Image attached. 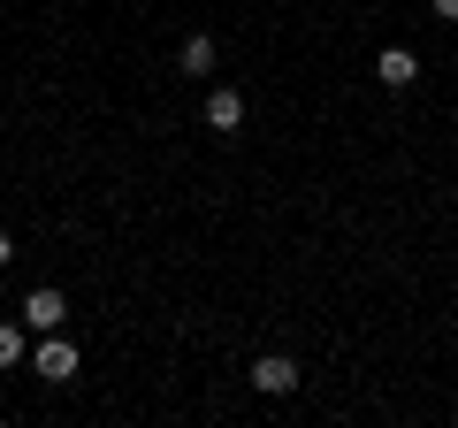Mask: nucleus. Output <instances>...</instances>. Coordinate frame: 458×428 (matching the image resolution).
Listing matches in <instances>:
<instances>
[{
  "mask_svg": "<svg viewBox=\"0 0 458 428\" xmlns=\"http://www.w3.org/2000/svg\"><path fill=\"white\" fill-rule=\"evenodd\" d=\"M176 69H183V77H207V69H214V39L191 31V39H183V54H176Z\"/></svg>",
  "mask_w": 458,
  "mask_h": 428,
  "instance_id": "423d86ee",
  "label": "nucleus"
},
{
  "mask_svg": "<svg viewBox=\"0 0 458 428\" xmlns=\"http://www.w3.org/2000/svg\"><path fill=\"white\" fill-rule=\"evenodd\" d=\"M375 77L390 84V92H405V84L420 77V54H412V47H382V62H375Z\"/></svg>",
  "mask_w": 458,
  "mask_h": 428,
  "instance_id": "39448f33",
  "label": "nucleus"
},
{
  "mask_svg": "<svg viewBox=\"0 0 458 428\" xmlns=\"http://www.w3.org/2000/svg\"><path fill=\"white\" fill-rule=\"evenodd\" d=\"M252 390L260 398H291L298 390V360L291 352H260V360H252Z\"/></svg>",
  "mask_w": 458,
  "mask_h": 428,
  "instance_id": "f257e3e1",
  "label": "nucleus"
},
{
  "mask_svg": "<svg viewBox=\"0 0 458 428\" xmlns=\"http://www.w3.org/2000/svg\"><path fill=\"white\" fill-rule=\"evenodd\" d=\"M436 16H443V23H458V0H436Z\"/></svg>",
  "mask_w": 458,
  "mask_h": 428,
  "instance_id": "6e6552de",
  "label": "nucleus"
},
{
  "mask_svg": "<svg viewBox=\"0 0 458 428\" xmlns=\"http://www.w3.org/2000/svg\"><path fill=\"white\" fill-rule=\"evenodd\" d=\"M23 360H31V352H23V330H16V321H0V375H16Z\"/></svg>",
  "mask_w": 458,
  "mask_h": 428,
  "instance_id": "0eeeda50",
  "label": "nucleus"
},
{
  "mask_svg": "<svg viewBox=\"0 0 458 428\" xmlns=\"http://www.w3.org/2000/svg\"><path fill=\"white\" fill-rule=\"evenodd\" d=\"M62 321H69V298L54 291V283H38V291L23 298V330H38V337H47V330H62Z\"/></svg>",
  "mask_w": 458,
  "mask_h": 428,
  "instance_id": "7ed1b4c3",
  "label": "nucleus"
},
{
  "mask_svg": "<svg viewBox=\"0 0 458 428\" xmlns=\"http://www.w3.org/2000/svg\"><path fill=\"white\" fill-rule=\"evenodd\" d=\"M8 261H16V237H0V268H8Z\"/></svg>",
  "mask_w": 458,
  "mask_h": 428,
  "instance_id": "1a4fd4ad",
  "label": "nucleus"
},
{
  "mask_svg": "<svg viewBox=\"0 0 458 428\" xmlns=\"http://www.w3.org/2000/svg\"><path fill=\"white\" fill-rule=\"evenodd\" d=\"M31 367H38V382H77V345L62 330H47V345L31 352Z\"/></svg>",
  "mask_w": 458,
  "mask_h": 428,
  "instance_id": "f03ea898",
  "label": "nucleus"
},
{
  "mask_svg": "<svg viewBox=\"0 0 458 428\" xmlns=\"http://www.w3.org/2000/svg\"><path fill=\"white\" fill-rule=\"evenodd\" d=\"M199 116H207V131L214 138H229V131H245V92H207V107H199Z\"/></svg>",
  "mask_w": 458,
  "mask_h": 428,
  "instance_id": "20e7f679",
  "label": "nucleus"
}]
</instances>
